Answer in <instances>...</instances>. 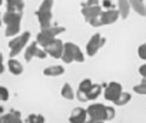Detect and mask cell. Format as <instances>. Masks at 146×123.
I'll return each instance as SVG.
<instances>
[{"label":"cell","instance_id":"cell-1","mask_svg":"<svg viewBox=\"0 0 146 123\" xmlns=\"http://www.w3.org/2000/svg\"><path fill=\"white\" fill-rule=\"evenodd\" d=\"M21 19H22V13L19 12H12L6 11L3 17V22L6 24V29H5V36H15L18 34L21 29Z\"/></svg>","mask_w":146,"mask_h":123},{"label":"cell","instance_id":"cell-2","mask_svg":"<svg viewBox=\"0 0 146 123\" xmlns=\"http://www.w3.org/2000/svg\"><path fill=\"white\" fill-rule=\"evenodd\" d=\"M62 60L66 64H70L71 62H74V60L79 62V63H82V62H85V57H83V53L81 52V50L79 48L77 45L72 44V42H66V44H64Z\"/></svg>","mask_w":146,"mask_h":123},{"label":"cell","instance_id":"cell-3","mask_svg":"<svg viewBox=\"0 0 146 123\" xmlns=\"http://www.w3.org/2000/svg\"><path fill=\"white\" fill-rule=\"evenodd\" d=\"M65 32L64 27H48L46 29H41V32L36 36V42L41 47H45L47 44H50L52 40H54L57 35Z\"/></svg>","mask_w":146,"mask_h":123},{"label":"cell","instance_id":"cell-4","mask_svg":"<svg viewBox=\"0 0 146 123\" xmlns=\"http://www.w3.org/2000/svg\"><path fill=\"white\" fill-rule=\"evenodd\" d=\"M119 17V13L116 10H106V11H102V13L94 19H92L90 24L92 27H102V25H106V24H112L115 23Z\"/></svg>","mask_w":146,"mask_h":123},{"label":"cell","instance_id":"cell-5","mask_svg":"<svg viewBox=\"0 0 146 123\" xmlns=\"http://www.w3.org/2000/svg\"><path fill=\"white\" fill-rule=\"evenodd\" d=\"M108 107L103 104H92L88 106L87 116H90V122H103L108 121Z\"/></svg>","mask_w":146,"mask_h":123},{"label":"cell","instance_id":"cell-6","mask_svg":"<svg viewBox=\"0 0 146 123\" xmlns=\"http://www.w3.org/2000/svg\"><path fill=\"white\" fill-rule=\"evenodd\" d=\"M29 39H30V33L25 32V33H23L22 35H21V36L10 41L9 47H10V50H11L10 51V57L13 58V57H16V56H18L21 53V51L24 48V46L27 45Z\"/></svg>","mask_w":146,"mask_h":123},{"label":"cell","instance_id":"cell-7","mask_svg":"<svg viewBox=\"0 0 146 123\" xmlns=\"http://www.w3.org/2000/svg\"><path fill=\"white\" fill-rule=\"evenodd\" d=\"M38 42H32L27 48H25V53H24V59L27 63H29L34 57L36 58H40V59H45L47 57V52L45 50H41L38 47Z\"/></svg>","mask_w":146,"mask_h":123},{"label":"cell","instance_id":"cell-8","mask_svg":"<svg viewBox=\"0 0 146 123\" xmlns=\"http://www.w3.org/2000/svg\"><path fill=\"white\" fill-rule=\"evenodd\" d=\"M104 44H105V39L102 38V35L99 34V33L94 34L91 38V40L88 41V44L86 46V52H87V54L90 56V57L96 56V53L99 51V48L103 47Z\"/></svg>","mask_w":146,"mask_h":123},{"label":"cell","instance_id":"cell-9","mask_svg":"<svg viewBox=\"0 0 146 123\" xmlns=\"http://www.w3.org/2000/svg\"><path fill=\"white\" fill-rule=\"evenodd\" d=\"M42 48L46 51V52H47V54L51 56V57L58 59V58H62L64 45H63V42H62L60 40L54 39V40H52L50 44H47V45H46L45 47H42Z\"/></svg>","mask_w":146,"mask_h":123},{"label":"cell","instance_id":"cell-10","mask_svg":"<svg viewBox=\"0 0 146 123\" xmlns=\"http://www.w3.org/2000/svg\"><path fill=\"white\" fill-rule=\"evenodd\" d=\"M122 93V86L118 82H111L104 91V98L109 101H115Z\"/></svg>","mask_w":146,"mask_h":123},{"label":"cell","instance_id":"cell-11","mask_svg":"<svg viewBox=\"0 0 146 123\" xmlns=\"http://www.w3.org/2000/svg\"><path fill=\"white\" fill-rule=\"evenodd\" d=\"M102 11L103 10L100 7V5H98V6H86V5H82V10H81L83 17H85V19L88 23H90L92 19L98 17L99 15L102 13Z\"/></svg>","mask_w":146,"mask_h":123},{"label":"cell","instance_id":"cell-12","mask_svg":"<svg viewBox=\"0 0 146 123\" xmlns=\"http://www.w3.org/2000/svg\"><path fill=\"white\" fill-rule=\"evenodd\" d=\"M36 16L39 18L41 29H46L51 27V22H52V18H53L52 11H36Z\"/></svg>","mask_w":146,"mask_h":123},{"label":"cell","instance_id":"cell-13","mask_svg":"<svg viewBox=\"0 0 146 123\" xmlns=\"http://www.w3.org/2000/svg\"><path fill=\"white\" fill-rule=\"evenodd\" d=\"M87 120V111L82 107H76L71 111V115L69 117V122L71 123H83Z\"/></svg>","mask_w":146,"mask_h":123},{"label":"cell","instance_id":"cell-14","mask_svg":"<svg viewBox=\"0 0 146 123\" xmlns=\"http://www.w3.org/2000/svg\"><path fill=\"white\" fill-rule=\"evenodd\" d=\"M22 118H21V112L11 110L6 115L0 116V123H21Z\"/></svg>","mask_w":146,"mask_h":123},{"label":"cell","instance_id":"cell-15","mask_svg":"<svg viewBox=\"0 0 146 123\" xmlns=\"http://www.w3.org/2000/svg\"><path fill=\"white\" fill-rule=\"evenodd\" d=\"M6 9H7V11L23 13L24 0H7L6 1Z\"/></svg>","mask_w":146,"mask_h":123},{"label":"cell","instance_id":"cell-16","mask_svg":"<svg viewBox=\"0 0 146 123\" xmlns=\"http://www.w3.org/2000/svg\"><path fill=\"white\" fill-rule=\"evenodd\" d=\"M128 1L130 4V7L138 15H140V16H143V17L146 16V6L143 3V0H128Z\"/></svg>","mask_w":146,"mask_h":123},{"label":"cell","instance_id":"cell-17","mask_svg":"<svg viewBox=\"0 0 146 123\" xmlns=\"http://www.w3.org/2000/svg\"><path fill=\"white\" fill-rule=\"evenodd\" d=\"M130 12V4L128 0H118V13L122 19H126Z\"/></svg>","mask_w":146,"mask_h":123},{"label":"cell","instance_id":"cell-18","mask_svg":"<svg viewBox=\"0 0 146 123\" xmlns=\"http://www.w3.org/2000/svg\"><path fill=\"white\" fill-rule=\"evenodd\" d=\"M62 74H64V68L60 65H52L44 70V75L51 76V77H56V76H59Z\"/></svg>","mask_w":146,"mask_h":123},{"label":"cell","instance_id":"cell-19","mask_svg":"<svg viewBox=\"0 0 146 123\" xmlns=\"http://www.w3.org/2000/svg\"><path fill=\"white\" fill-rule=\"evenodd\" d=\"M7 66H9L10 73L13 74V75H21V74L23 73V66H22V64H21L19 62L16 60V59H10L9 63H7Z\"/></svg>","mask_w":146,"mask_h":123},{"label":"cell","instance_id":"cell-20","mask_svg":"<svg viewBox=\"0 0 146 123\" xmlns=\"http://www.w3.org/2000/svg\"><path fill=\"white\" fill-rule=\"evenodd\" d=\"M100 93H102V86L100 85H93L92 88L90 89V92L86 94L87 95V100H94V99H97Z\"/></svg>","mask_w":146,"mask_h":123},{"label":"cell","instance_id":"cell-21","mask_svg":"<svg viewBox=\"0 0 146 123\" xmlns=\"http://www.w3.org/2000/svg\"><path fill=\"white\" fill-rule=\"evenodd\" d=\"M130 99H132V95H130L128 92H122V93L119 94V97L113 102L117 106H123V105H126L127 102H129Z\"/></svg>","mask_w":146,"mask_h":123},{"label":"cell","instance_id":"cell-22","mask_svg":"<svg viewBox=\"0 0 146 123\" xmlns=\"http://www.w3.org/2000/svg\"><path fill=\"white\" fill-rule=\"evenodd\" d=\"M60 93H62V97L65 98V99H68V100H72V99H74V92H72V89H71V87H70L69 83H64L63 85Z\"/></svg>","mask_w":146,"mask_h":123},{"label":"cell","instance_id":"cell-23","mask_svg":"<svg viewBox=\"0 0 146 123\" xmlns=\"http://www.w3.org/2000/svg\"><path fill=\"white\" fill-rule=\"evenodd\" d=\"M92 86H93V83H92V81L90 80V79H86V80H83V81H81V83H80V86H79V91H81V92H83V93H88L90 92V89L92 88ZM87 97V95H86Z\"/></svg>","mask_w":146,"mask_h":123},{"label":"cell","instance_id":"cell-24","mask_svg":"<svg viewBox=\"0 0 146 123\" xmlns=\"http://www.w3.org/2000/svg\"><path fill=\"white\" fill-rule=\"evenodd\" d=\"M25 122H28V123H42V122H45V117L41 116V115L32 114V115H29L27 117Z\"/></svg>","mask_w":146,"mask_h":123},{"label":"cell","instance_id":"cell-25","mask_svg":"<svg viewBox=\"0 0 146 123\" xmlns=\"http://www.w3.org/2000/svg\"><path fill=\"white\" fill-rule=\"evenodd\" d=\"M53 7V0H44L38 11H51Z\"/></svg>","mask_w":146,"mask_h":123},{"label":"cell","instance_id":"cell-26","mask_svg":"<svg viewBox=\"0 0 146 123\" xmlns=\"http://www.w3.org/2000/svg\"><path fill=\"white\" fill-rule=\"evenodd\" d=\"M133 91L138 94H146V83L145 82H141L140 85H137L133 87Z\"/></svg>","mask_w":146,"mask_h":123},{"label":"cell","instance_id":"cell-27","mask_svg":"<svg viewBox=\"0 0 146 123\" xmlns=\"http://www.w3.org/2000/svg\"><path fill=\"white\" fill-rule=\"evenodd\" d=\"M9 91L6 87L0 86V101H7L9 100Z\"/></svg>","mask_w":146,"mask_h":123},{"label":"cell","instance_id":"cell-28","mask_svg":"<svg viewBox=\"0 0 146 123\" xmlns=\"http://www.w3.org/2000/svg\"><path fill=\"white\" fill-rule=\"evenodd\" d=\"M138 56L141 59H146V42L139 46V48H138Z\"/></svg>","mask_w":146,"mask_h":123},{"label":"cell","instance_id":"cell-29","mask_svg":"<svg viewBox=\"0 0 146 123\" xmlns=\"http://www.w3.org/2000/svg\"><path fill=\"white\" fill-rule=\"evenodd\" d=\"M76 98L79 99L80 101H82V102L88 101V100H87V97H86V93H83V92H81V91H79V89H77V92H76Z\"/></svg>","mask_w":146,"mask_h":123},{"label":"cell","instance_id":"cell-30","mask_svg":"<svg viewBox=\"0 0 146 123\" xmlns=\"http://www.w3.org/2000/svg\"><path fill=\"white\" fill-rule=\"evenodd\" d=\"M82 5H86V6H98L99 0H87V3L82 4Z\"/></svg>","mask_w":146,"mask_h":123},{"label":"cell","instance_id":"cell-31","mask_svg":"<svg viewBox=\"0 0 146 123\" xmlns=\"http://www.w3.org/2000/svg\"><path fill=\"white\" fill-rule=\"evenodd\" d=\"M113 117H115V110L112 109V107L109 106V107H108V121L112 120Z\"/></svg>","mask_w":146,"mask_h":123},{"label":"cell","instance_id":"cell-32","mask_svg":"<svg viewBox=\"0 0 146 123\" xmlns=\"http://www.w3.org/2000/svg\"><path fill=\"white\" fill-rule=\"evenodd\" d=\"M139 74L143 76V77H146V64H144V65H141L139 68Z\"/></svg>","mask_w":146,"mask_h":123},{"label":"cell","instance_id":"cell-33","mask_svg":"<svg viewBox=\"0 0 146 123\" xmlns=\"http://www.w3.org/2000/svg\"><path fill=\"white\" fill-rule=\"evenodd\" d=\"M5 71V68H4V64H3V53L0 52V74H3Z\"/></svg>","mask_w":146,"mask_h":123},{"label":"cell","instance_id":"cell-34","mask_svg":"<svg viewBox=\"0 0 146 123\" xmlns=\"http://www.w3.org/2000/svg\"><path fill=\"white\" fill-rule=\"evenodd\" d=\"M104 5H105V6H108V7H111V9H112V4L109 1V0H105V1H104Z\"/></svg>","mask_w":146,"mask_h":123},{"label":"cell","instance_id":"cell-35","mask_svg":"<svg viewBox=\"0 0 146 123\" xmlns=\"http://www.w3.org/2000/svg\"><path fill=\"white\" fill-rule=\"evenodd\" d=\"M141 82H145V83H146V77H144V79H143V81H141Z\"/></svg>","mask_w":146,"mask_h":123},{"label":"cell","instance_id":"cell-36","mask_svg":"<svg viewBox=\"0 0 146 123\" xmlns=\"http://www.w3.org/2000/svg\"><path fill=\"white\" fill-rule=\"evenodd\" d=\"M1 20H3L1 19V15H0V25H1Z\"/></svg>","mask_w":146,"mask_h":123},{"label":"cell","instance_id":"cell-37","mask_svg":"<svg viewBox=\"0 0 146 123\" xmlns=\"http://www.w3.org/2000/svg\"><path fill=\"white\" fill-rule=\"evenodd\" d=\"M1 112H3V107H0V114H1ZM0 116H1V115H0Z\"/></svg>","mask_w":146,"mask_h":123},{"label":"cell","instance_id":"cell-38","mask_svg":"<svg viewBox=\"0 0 146 123\" xmlns=\"http://www.w3.org/2000/svg\"><path fill=\"white\" fill-rule=\"evenodd\" d=\"M3 4V0H0V5H1Z\"/></svg>","mask_w":146,"mask_h":123}]
</instances>
